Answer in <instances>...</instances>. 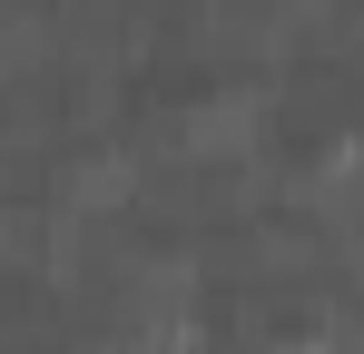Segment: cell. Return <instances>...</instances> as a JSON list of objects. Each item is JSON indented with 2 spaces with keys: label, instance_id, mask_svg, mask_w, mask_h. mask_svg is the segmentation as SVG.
Instances as JSON below:
<instances>
[{
  "label": "cell",
  "instance_id": "obj_1",
  "mask_svg": "<svg viewBox=\"0 0 364 354\" xmlns=\"http://www.w3.org/2000/svg\"><path fill=\"white\" fill-rule=\"evenodd\" d=\"M276 354H325V345H276Z\"/></svg>",
  "mask_w": 364,
  "mask_h": 354
}]
</instances>
